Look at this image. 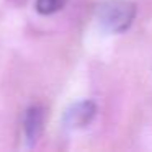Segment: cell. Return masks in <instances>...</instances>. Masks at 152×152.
<instances>
[{"label":"cell","mask_w":152,"mask_h":152,"mask_svg":"<svg viewBox=\"0 0 152 152\" xmlns=\"http://www.w3.org/2000/svg\"><path fill=\"white\" fill-rule=\"evenodd\" d=\"M95 113H96V105L93 102H90V100L77 102L66 110V113H64V124L72 129L85 128L87 124H90Z\"/></svg>","instance_id":"7a4b0ae2"},{"label":"cell","mask_w":152,"mask_h":152,"mask_svg":"<svg viewBox=\"0 0 152 152\" xmlns=\"http://www.w3.org/2000/svg\"><path fill=\"white\" fill-rule=\"evenodd\" d=\"M25 134L30 144H34L36 139L39 137L44 124V108L41 105H33L25 113Z\"/></svg>","instance_id":"3957f363"},{"label":"cell","mask_w":152,"mask_h":152,"mask_svg":"<svg viewBox=\"0 0 152 152\" xmlns=\"http://www.w3.org/2000/svg\"><path fill=\"white\" fill-rule=\"evenodd\" d=\"M66 4L67 0H36V10L41 15H53L59 12Z\"/></svg>","instance_id":"277c9868"},{"label":"cell","mask_w":152,"mask_h":152,"mask_svg":"<svg viewBox=\"0 0 152 152\" xmlns=\"http://www.w3.org/2000/svg\"><path fill=\"white\" fill-rule=\"evenodd\" d=\"M95 17L105 30L126 31L136 17V4L131 0H103L95 7Z\"/></svg>","instance_id":"6da1fadb"}]
</instances>
